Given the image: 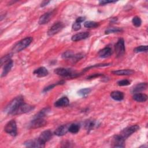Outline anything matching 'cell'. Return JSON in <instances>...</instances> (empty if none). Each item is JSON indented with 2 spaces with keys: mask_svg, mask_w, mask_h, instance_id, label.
<instances>
[{
  "mask_svg": "<svg viewBox=\"0 0 148 148\" xmlns=\"http://www.w3.org/2000/svg\"><path fill=\"white\" fill-rule=\"evenodd\" d=\"M24 103V98L21 96H17L13 99L5 107L4 112L8 114H13L20 105Z\"/></svg>",
  "mask_w": 148,
  "mask_h": 148,
  "instance_id": "cell-1",
  "label": "cell"
},
{
  "mask_svg": "<svg viewBox=\"0 0 148 148\" xmlns=\"http://www.w3.org/2000/svg\"><path fill=\"white\" fill-rule=\"evenodd\" d=\"M32 41V37H27L21 40L13 46L12 49L14 53H16L24 50L31 44Z\"/></svg>",
  "mask_w": 148,
  "mask_h": 148,
  "instance_id": "cell-2",
  "label": "cell"
},
{
  "mask_svg": "<svg viewBox=\"0 0 148 148\" xmlns=\"http://www.w3.org/2000/svg\"><path fill=\"white\" fill-rule=\"evenodd\" d=\"M54 72L57 75L63 76V77H75L79 75L76 73L75 71L72 69L64 68H58L54 69Z\"/></svg>",
  "mask_w": 148,
  "mask_h": 148,
  "instance_id": "cell-3",
  "label": "cell"
},
{
  "mask_svg": "<svg viewBox=\"0 0 148 148\" xmlns=\"http://www.w3.org/2000/svg\"><path fill=\"white\" fill-rule=\"evenodd\" d=\"M4 131L12 135V136H16L17 134V124L14 120H12L9 121L5 125L4 128Z\"/></svg>",
  "mask_w": 148,
  "mask_h": 148,
  "instance_id": "cell-4",
  "label": "cell"
},
{
  "mask_svg": "<svg viewBox=\"0 0 148 148\" xmlns=\"http://www.w3.org/2000/svg\"><path fill=\"white\" fill-rule=\"evenodd\" d=\"M139 129V127L138 125H133L131 126H129L123 130L120 135L122 136L124 139H126L128 138L130 135H131L133 133L135 132Z\"/></svg>",
  "mask_w": 148,
  "mask_h": 148,
  "instance_id": "cell-5",
  "label": "cell"
},
{
  "mask_svg": "<svg viewBox=\"0 0 148 148\" xmlns=\"http://www.w3.org/2000/svg\"><path fill=\"white\" fill-rule=\"evenodd\" d=\"M114 49L117 57H120L124 54L125 49L124 41L123 38H120L118 40L116 44L115 45Z\"/></svg>",
  "mask_w": 148,
  "mask_h": 148,
  "instance_id": "cell-6",
  "label": "cell"
},
{
  "mask_svg": "<svg viewBox=\"0 0 148 148\" xmlns=\"http://www.w3.org/2000/svg\"><path fill=\"white\" fill-rule=\"evenodd\" d=\"M34 109V106L30 105L29 104H27V103H25L24 102L19 106V107L17 108V109L13 113V114L17 115V114H21L31 112Z\"/></svg>",
  "mask_w": 148,
  "mask_h": 148,
  "instance_id": "cell-7",
  "label": "cell"
},
{
  "mask_svg": "<svg viewBox=\"0 0 148 148\" xmlns=\"http://www.w3.org/2000/svg\"><path fill=\"white\" fill-rule=\"evenodd\" d=\"M64 25L61 22H57L56 23H54L48 30L47 31V35L49 36H53L57 33H58L62 29L64 28Z\"/></svg>",
  "mask_w": 148,
  "mask_h": 148,
  "instance_id": "cell-8",
  "label": "cell"
},
{
  "mask_svg": "<svg viewBox=\"0 0 148 148\" xmlns=\"http://www.w3.org/2000/svg\"><path fill=\"white\" fill-rule=\"evenodd\" d=\"M47 124V121L43 118L36 117L32 120L29 125V128H38L45 126Z\"/></svg>",
  "mask_w": 148,
  "mask_h": 148,
  "instance_id": "cell-9",
  "label": "cell"
},
{
  "mask_svg": "<svg viewBox=\"0 0 148 148\" xmlns=\"http://www.w3.org/2000/svg\"><path fill=\"white\" fill-rule=\"evenodd\" d=\"M125 140L120 135H114L112 138V146L114 147H124L125 146Z\"/></svg>",
  "mask_w": 148,
  "mask_h": 148,
  "instance_id": "cell-10",
  "label": "cell"
},
{
  "mask_svg": "<svg viewBox=\"0 0 148 148\" xmlns=\"http://www.w3.org/2000/svg\"><path fill=\"white\" fill-rule=\"evenodd\" d=\"M53 133L50 130H46L42 132L39 135L38 139L43 144L45 145L46 142L50 140L53 137Z\"/></svg>",
  "mask_w": 148,
  "mask_h": 148,
  "instance_id": "cell-11",
  "label": "cell"
},
{
  "mask_svg": "<svg viewBox=\"0 0 148 148\" xmlns=\"http://www.w3.org/2000/svg\"><path fill=\"white\" fill-rule=\"evenodd\" d=\"M24 145L28 147H43L45 145L42 143L38 138L34 140H27L24 143Z\"/></svg>",
  "mask_w": 148,
  "mask_h": 148,
  "instance_id": "cell-12",
  "label": "cell"
},
{
  "mask_svg": "<svg viewBox=\"0 0 148 148\" xmlns=\"http://www.w3.org/2000/svg\"><path fill=\"white\" fill-rule=\"evenodd\" d=\"M53 14H54V12H53V11L50 12H47V13L42 14L39 19V21H38L39 24H47L51 19Z\"/></svg>",
  "mask_w": 148,
  "mask_h": 148,
  "instance_id": "cell-13",
  "label": "cell"
},
{
  "mask_svg": "<svg viewBox=\"0 0 148 148\" xmlns=\"http://www.w3.org/2000/svg\"><path fill=\"white\" fill-rule=\"evenodd\" d=\"M113 53V51L110 47H106L98 52V56L100 58H105L110 57Z\"/></svg>",
  "mask_w": 148,
  "mask_h": 148,
  "instance_id": "cell-14",
  "label": "cell"
},
{
  "mask_svg": "<svg viewBox=\"0 0 148 148\" xmlns=\"http://www.w3.org/2000/svg\"><path fill=\"white\" fill-rule=\"evenodd\" d=\"M69 103V100L66 97H63L57 101H56L54 103V106L57 108H62L67 106Z\"/></svg>",
  "mask_w": 148,
  "mask_h": 148,
  "instance_id": "cell-15",
  "label": "cell"
},
{
  "mask_svg": "<svg viewBox=\"0 0 148 148\" xmlns=\"http://www.w3.org/2000/svg\"><path fill=\"white\" fill-rule=\"evenodd\" d=\"M89 36H90V33L88 32H82L73 35L71 39L73 42H77V41H79V40L86 39Z\"/></svg>",
  "mask_w": 148,
  "mask_h": 148,
  "instance_id": "cell-16",
  "label": "cell"
},
{
  "mask_svg": "<svg viewBox=\"0 0 148 148\" xmlns=\"http://www.w3.org/2000/svg\"><path fill=\"white\" fill-rule=\"evenodd\" d=\"M69 125H62L60 127H58L56 131H54V134L57 136H63L65 135L67 132L68 131V128H69Z\"/></svg>",
  "mask_w": 148,
  "mask_h": 148,
  "instance_id": "cell-17",
  "label": "cell"
},
{
  "mask_svg": "<svg viewBox=\"0 0 148 148\" xmlns=\"http://www.w3.org/2000/svg\"><path fill=\"white\" fill-rule=\"evenodd\" d=\"M34 74L36 75L37 77H42L47 76L49 74V72L46 68L43 66H41L35 69L34 71Z\"/></svg>",
  "mask_w": 148,
  "mask_h": 148,
  "instance_id": "cell-18",
  "label": "cell"
},
{
  "mask_svg": "<svg viewBox=\"0 0 148 148\" xmlns=\"http://www.w3.org/2000/svg\"><path fill=\"white\" fill-rule=\"evenodd\" d=\"M147 87V83H140L135 85L132 88V92L133 93H138L146 90Z\"/></svg>",
  "mask_w": 148,
  "mask_h": 148,
  "instance_id": "cell-19",
  "label": "cell"
},
{
  "mask_svg": "<svg viewBox=\"0 0 148 148\" xmlns=\"http://www.w3.org/2000/svg\"><path fill=\"white\" fill-rule=\"evenodd\" d=\"M13 65V62L11 59L5 64L3 68V71H2V72L1 74V77L5 76L9 73V72L12 69Z\"/></svg>",
  "mask_w": 148,
  "mask_h": 148,
  "instance_id": "cell-20",
  "label": "cell"
},
{
  "mask_svg": "<svg viewBox=\"0 0 148 148\" xmlns=\"http://www.w3.org/2000/svg\"><path fill=\"white\" fill-rule=\"evenodd\" d=\"M110 97L112 99L115 101H120L124 99V94L121 91H114L110 93Z\"/></svg>",
  "mask_w": 148,
  "mask_h": 148,
  "instance_id": "cell-21",
  "label": "cell"
},
{
  "mask_svg": "<svg viewBox=\"0 0 148 148\" xmlns=\"http://www.w3.org/2000/svg\"><path fill=\"white\" fill-rule=\"evenodd\" d=\"M133 99L137 102H143L147 99V96L144 93H135L133 95Z\"/></svg>",
  "mask_w": 148,
  "mask_h": 148,
  "instance_id": "cell-22",
  "label": "cell"
},
{
  "mask_svg": "<svg viewBox=\"0 0 148 148\" xmlns=\"http://www.w3.org/2000/svg\"><path fill=\"white\" fill-rule=\"evenodd\" d=\"M112 73L114 75H132L134 73V71L132 69H121V70H117V71H112Z\"/></svg>",
  "mask_w": 148,
  "mask_h": 148,
  "instance_id": "cell-23",
  "label": "cell"
},
{
  "mask_svg": "<svg viewBox=\"0 0 148 148\" xmlns=\"http://www.w3.org/2000/svg\"><path fill=\"white\" fill-rule=\"evenodd\" d=\"M50 111V108H45L40 110L35 116V118L36 117H39V118H43L44 116L47 115L49 112Z\"/></svg>",
  "mask_w": 148,
  "mask_h": 148,
  "instance_id": "cell-24",
  "label": "cell"
},
{
  "mask_svg": "<svg viewBox=\"0 0 148 148\" xmlns=\"http://www.w3.org/2000/svg\"><path fill=\"white\" fill-rule=\"evenodd\" d=\"M96 125V123L94 120H88L85 122V128L87 130H92Z\"/></svg>",
  "mask_w": 148,
  "mask_h": 148,
  "instance_id": "cell-25",
  "label": "cell"
},
{
  "mask_svg": "<svg viewBox=\"0 0 148 148\" xmlns=\"http://www.w3.org/2000/svg\"><path fill=\"white\" fill-rule=\"evenodd\" d=\"M80 129V125L77 124H72L69 125L68 131L72 134H76L79 132Z\"/></svg>",
  "mask_w": 148,
  "mask_h": 148,
  "instance_id": "cell-26",
  "label": "cell"
},
{
  "mask_svg": "<svg viewBox=\"0 0 148 148\" xmlns=\"http://www.w3.org/2000/svg\"><path fill=\"white\" fill-rule=\"evenodd\" d=\"M84 26L86 28H97L99 26V23L95 21H86L84 23Z\"/></svg>",
  "mask_w": 148,
  "mask_h": 148,
  "instance_id": "cell-27",
  "label": "cell"
},
{
  "mask_svg": "<svg viewBox=\"0 0 148 148\" xmlns=\"http://www.w3.org/2000/svg\"><path fill=\"white\" fill-rule=\"evenodd\" d=\"M132 22L133 25L136 27L140 26V25L142 24V20H141L140 18L138 16H135L134 17H133V18L132 20Z\"/></svg>",
  "mask_w": 148,
  "mask_h": 148,
  "instance_id": "cell-28",
  "label": "cell"
},
{
  "mask_svg": "<svg viewBox=\"0 0 148 148\" xmlns=\"http://www.w3.org/2000/svg\"><path fill=\"white\" fill-rule=\"evenodd\" d=\"M135 53H140V52H147V46H139L135 47L134 49Z\"/></svg>",
  "mask_w": 148,
  "mask_h": 148,
  "instance_id": "cell-29",
  "label": "cell"
},
{
  "mask_svg": "<svg viewBox=\"0 0 148 148\" xmlns=\"http://www.w3.org/2000/svg\"><path fill=\"white\" fill-rule=\"evenodd\" d=\"M121 31H122V29L118 27H112V28H109L107 29L105 31V34H111V33L119 32H121Z\"/></svg>",
  "mask_w": 148,
  "mask_h": 148,
  "instance_id": "cell-30",
  "label": "cell"
},
{
  "mask_svg": "<svg viewBox=\"0 0 148 148\" xmlns=\"http://www.w3.org/2000/svg\"><path fill=\"white\" fill-rule=\"evenodd\" d=\"M91 91V89L90 88H82L80 89V90L78 91V94L83 97H84L88 94Z\"/></svg>",
  "mask_w": 148,
  "mask_h": 148,
  "instance_id": "cell-31",
  "label": "cell"
},
{
  "mask_svg": "<svg viewBox=\"0 0 148 148\" xmlns=\"http://www.w3.org/2000/svg\"><path fill=\"white\" fill-rule=\"evenodd\" d=\"M64 83H65V82L62 80V81H60V82H58V83H56V84H53L49 85V86H48L47 87H45V88L43 89V92H47V91L50 90L51 89L53 88H54L55 86H56L57 85L62 84H64Z\"/></svg>",
  "mask_w": 148,
  "mask_h": 148,
  "instance_id": "cell-32",
  "label": "cell"
},
{
  "mask_svg": "<svg viewBox=\"0 0 148 148\" xmlns=\"http://www.w3.org/2000/svg\"><path fill=\"white\" fill-rule=\"evenodd\" d=\"M131 84V82L128 79H123L117 82V84L119 86H128Z\"/></svg>",
  "mask_w": 148,
  "mask_h": 148,
  "instance_id": "cell-33",
  "label": "cell"
},
{
  "mask_svg": "<svg viewBox=\"0 0 148 148\" xmlns=\"http://www.w3.org/2000/svg\"><path fill=\"white\" fill-rule=\"evenodd\" d=\"M11 57H12V54H8V55H6V56H3V57H2L1 59V66H2L3 64H5L6 62H8L9 60H10Z\"/></svg>",
  "mask_w": 148,
  "mask_h": 148,
  "instance_id": "cell-34",
  "label": "cell"
},
{
  "mask_svg": "<svg viewBox=\"0 0 148 148\" xmlns=\"http://www.w3.org/2000/svg\"><path fill=\"white\" fill-rule=\"evenodd\" d=\"M73 53L72 51H66L65 52H64L62 54V57L63 58H72L73 56Z\"/></svg>",
  "mask_w": 148,
  "mask_h": 148,
  "instance_id": "cell-35",
  "label": "cell"
},
{
  "mask_svg": "<svg viewBox=\"0 0 148 148\" xmlns=\"http://www.w3.org/2000/svg\"><path fill=\"white\" fill-rule=\"evenodd\" d=\"M72 29L76 31H78L79 29H80L81 28V25H80V23H79L76 21H75L73 24H72Z\"/></svg>",
  "mask_w": 148,
  "mask_h": 148,
  "instance_id": "cell-36",
  "label": "cell"
},
{
  "mask_svg": "<svg viewBox=\"0 0 148 148\" xmlns=\"http://www.w3.org/2000/svg\"><path fill=\"white\" fill-rule=\"evenodd\" d=\"M116 1H100L99 2V4L100 5H107L108 3H115Z\"/></svg>",
  "mask_w": 148,
  "mask_h": 148,
  "instance_id": "cell-37",
  "label": "cell"
},
{
  "mask_svg": "<svg viewBox=\"0 0 148 148\" xmlns=\"http://www.w3.org/2000/svg\"><path fill=\"white\" fill-rule=\"evenodd\" d=\"M102 74L101 73H95V74H93V75H91L90 76H89L88 77H87V79H93L94 77H98V76H102Z\"/></svg>",
  "mask_w": 148,
  "mask_h": 148,
  "instance_id": "cell-38",
  "label": "cell"
},
{
  "mask_svg": "<svg viewBox=\"0 0 148 148\" xmlns=\"http://www.w3.org/2000/svg\"><path fill=\"white\" fill-rule=\"evenodd\" d=\"M84 20H85V17H79L76 19V21L77 22V23H80L83 22Z\"/></svg>",
  "mask_w": 148,
  "mask_h": 148,
  "instance_id": "cell-39",
  "label": "cell"
},
{
  "mask_svg": "<svg viewBox=\"0 0 148 148\" xmlns=\"http://www.w3.org/2000/svg\"><path fill=\"white\" fill-rule=\"evenodd\" d=\"M50 2V1H43L42 3H41V5H40V6L41 7H44L45 6L47 5Z\"/></svg>",
  "mask_w": 148,
  "mask_h": 148,
  "instance_id": "cell-40",
  "label": "cell"
}]
</instances>
